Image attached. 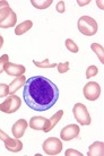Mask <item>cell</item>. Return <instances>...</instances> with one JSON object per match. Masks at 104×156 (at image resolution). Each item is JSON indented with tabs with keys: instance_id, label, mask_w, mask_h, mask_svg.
<instances>
[{
	"instance_id": "ac0fdd59",
	"label": "cell",
	"mask_w": 104,
	"mask_h": 156,
	"mask_svg": "<svg viewBox=\"0 0 104 156\" xmlns=\"http://www.w3.org/2000/svg\"><path fill=\"white\" fill-rule=\"evenodd\" d=\"M33 63H34L36 67H39V68H54V67H57V63H51L48 59L45 60H43V61H36V60H33Z\"/></svg>"
},
{
	"instance_id": "9c48e42d",
	"label": "cell",
	"mask_w": 104,
	"mask_h": 156,
	"mask_svg": "<svg viewBox=\"0 0 104 156\" xmlns=\"http://www.w3.org/2000/svg\"><path fill=\"white\" fill-rule=\"evenodd\" d=\"M4 71H6L7 75H9V76L18 77V76H22L25 73V67L23 65H16V63L8 61L4 67Z\"/></svg>"
},
{
	"instance_id": "3957f363",
	"label": "cell",
	"mask_w": 104,
	"mask_h": 156,
	"mask_svg": "<svg viewBox=\"0 0 104 156\" xmlns=\"http://www.w3.org/2000/svg\"><path fill=\"white\" fill-rule=\"evenodd\" d=\"M77 27L81 34L86 36H93L97 32L96 20L89 16H81L77 22Z\"/></svg>"
},
{
	"instance_id": "2e32d148",
	"label": "cell",
	"mask_w": 104,
	"mask_h": 156,
	"mask_svg": "<svg viewBox=\"0 0 104 156\" xmlns=\"http://www.w3.org/2000/svg\"><path fill=\"white\" fill-rule=\"evenodd\" d=\"M33 27V23L32 20H25L23 23L18 24L15 28V34L16 35H22L24 33H26L27 31H30Z\"/></svg>"
},
{
	"instance_id": "cb8c5ba5",
	"label": "cell",
	"mask_w": 104,
	"mask_h": 156,
	"mask_svg": "<svg viewBox=\"0 0 104 156\" xmlns=\"http://www.w3.org/2000/svg\"><path fill=\"white\" fill-rule=\"evenodd\" d=\"M8 55H4L2 57H0V74L4 71V67L6 62H8Z\"/></svg>"
},
{
	"instance_id": "9a60e30c",
	"label": "cell",
	"mask_w": 104,
	"mask_h": 156,
	"mask_svg": "<svg viewBox=\"0 0 104 156\" xmlns=\"http://www.w3.org/2000/svg\"><path fill=\"white\" fill-rule=\"evenodd\" d=\"M46 120H48V119H45V118H43V117H33L31 120H30L28 126H30L32 129H34V130H43L44 127H45Z\"/></svg>"
},
{
	"instance_id": "f546056e",
	"label": "cell",
	"mask_w": 104,
	"mask_h": 156,
	"mask_svg": "<svg viewBox=\"0 0 104 156\" xmlns=\"http://www.w3.org/2000/svg\"><path fill=\"white\" fill-rule=\"evenodd\" d=\"M96 5L99 6V8L103 9V6H102V5H103V2H102V1H96Z\"/></svg>"
},
{
	"instance_id": "4316f807",
	"label": "cell",
	"mask_w": 104,
	"mask_h": 156,
	"mask_svg": "<svg viewBox=\"0 0 104 156\" xmlns=\"http://www.w3.org/2000/svg\"><path fill=\"white\" fill-rule=\"evenodd\" d=\"M8 137H9V136H8L7 133H5L4 131H2L1 129H0V139H1L2 141H5L8 138Z\"/></svg>"
},
{
	"instance_id": "5bb4252c",
	"label": "cell",
	"mask_w": 104,
	"mask_h": 156,
	"mask_svg": "<svg viewBox=\"0 0 104 156\" xmlns=\"http://www.w3.org/2000/svg\"><path fill=\"white\" fill-rule=\"evenodd\" d=\"M88 156H103L104 155V144L102 141H95L89 146Z\"/></svg>"
},
{
	"instance_id": "83f0119b",
	"label": "cell",
	"mask_w": 104,
	"mask_h": 156,
	"mask_svg": "<svg viewBox=\"0 0 104 156\" xmlns=\"http://www.w3.org/2000/svg\"><path fill=\"white\" fill-rule=\"evenodd\" d=\"M91 1L89 0H87V1H77V4L79 5V6H85V5H88Z\"/></svg>"
},
{
	"instance_id": "6da1fadb",
	"label": "cell",
	"mask_w": 104,
	"mask_h": 156,
	"mask_svg": "<svg viewBox=\"0 0 104 156\" xmlns=\"http://www.w3.org/2000/svg\"><path fill=\"white\" fill-rule=\"evenodd\" d=\"M23 96L30 109L43 112L50 110L58 102L59 90L49 78L44 76H33L26 79Z\"/></svg>"
},
{
	"instance_id": "d6986e66",
	"label": "cell",
	"mask_w": 104,
	"mask_h": 156,
	"mask_svg": "<svg viewBox=\"0 0 104 156\" xmlns=\"http://www.w3.org/2000/svg\"><path fill=\"white\" fill-rule=\"evenodd\" d=\"M31 4L38 9H45V8H48L49 6L52 5V0H48V1H35V0H32Z\"/></svg>"
},
{
	"instance_id": "ba28073f",
	"label": "cell",
	"mask_w": 104,
	"mask_h": 156,
	"mask_svg": "<svg viewBox=\"0 0 104 156\" xmlns=\"http://www.w3.org/2000/svg\"><path fill=\"white\" fill-rule=\"evenodd\" d=\"M79 133H81L79 126L69 125V126H66L65 128L61 129L60 137H61V139L63 141H69V140H71V139L78 138V136H79Z\"/></svg>"
},
{
	"instance_id": "44dd1931",
	"label": "cell",
	"mask_w": 104,
	"mask_h": 156,
	"mask_svg": "<svg viewBox=\"0 0 104 156\" xmlns=\"http://www.w3.org/2000/svg\"><path fill=\"white\" fill-rule=\"evenodd\" d=\"M97 73H99V69H97L96 66H89L87 69H86V78H92L94 76H96Z\"/></svg>"
},
{
	"instance_id": "7402d4cb",
	"label": "cell",
	"mask_w": 104,
	"mask_h": 156,
	"mask_svg": "<svg viewBox=\"0 0 104 156\" xmlns=\"http://www.w3.org/2000/svg\"><path fill=\"white\" fill-rule=\"evenodd\" d=\"M57 67H58V71L60 74H66L67 71L69 70V62H68V61L60 62L57 65Z\"/></svg>"
},
{
	"instance_id": "603a6c76",
	"label": "cell",
	"mask_w": 104,
	"mask_h": 156,
	"mask_svg": "<svg viewBox=\"0 0 104 156\" xmlns=\"http://www.w3.org/2000/svg\"><path fill=\"white\" fill-rule=\"evenodd\" d=\"M9 92H8V85L6 84H0V98H5L8 96Z\"/></svg>"
},
{
	"instance_id": "52a82bcc",
	"label": "cell",
	"mask_w": 104,
	"mask_h": 156,
	"mask_svg": "<svg viewBox=\"0 0 104 156\" xmlns=\"http://www.w3.org/2000/svg\"><path fill=\"white\" fill-rule=\"evenodd\" d=\"M83 93L86 100L88 101H96L101 95V86L96 82H89L84 86Z\"/></svg>"
},
{
	"instance_id": "f1b7e54d",
	"label": "cell",
	"mask_w": 104,
	"mask_h": 156,
	"mask_svg": "<svg viewBox=\"0 0 104 156\" xmlns=\"http://www.w3.org/2000/svg\"><path fill=\"white\" fill-rule=\"evenodd\" d=\"M2 45H4V37L0 35V49L2 48Z\"/></svg>"
},
{
	"instance_id": "ffe728a7",
	"label": "cell",
	"mask_w": 104,
	"mask_h": 156,
	"mask_svg": "<svg viewBox=\"0 0 104 156\" xmlns=\"http://www.w3.org/2000/svg\"><path fill=\"white\" fill-rule=\"evenodd\" d=\"M66 48H67L70 52H73V53H77L78 51H79V49H78V45L74 42L71 39L66 40Z\"/></svg>"
},
{
	"instance_id": "8992f818",
	"label": "cell",
	"mask_w": 104,
	"mask_h": 156,
	"mask_svg": "<svg viewBox=\"0 0 104 156\" xmlns=\"http://www.w3.org/2000/svg\"><path fill=\"white\" fill-rule=\"evenodd\" d=\"M42 147L48 155H58L62 151V141L56 137H50L43 143Z\"/></svg>"
},
{
	"instance_id": "7a4b0ae2",
	"label": "cell",
	"mask_w": 104,
	"mask_h": 156,
	"mask_svg": "<svg viewBox=\"0 0 104 156\" xmlns=\"http://www.w3.org/2000/svg\"><path fill=\"white\" fill-rule=\"evenodd\" d=\"M17 16L7 1H0V27L9 28L15 26Z\"/></svg>"
},
{
	"instance_id": "30bf717a",
	"label": "cell",
	"mask_w": 104,
	"mask_h": 156,
	"mask_svg": "<svg viewBox=\"0 0 104 156\" xmlns=\"http://www.w3.org/2000/svg\"><path fill=\"white\" fill-rule=\"evenodd\" d=\"M27 128V121L25 119H20L14 123L12 128V133L15 138H20L24 136L25 130Z\"/></svg>"
},
{
	"instance_id": "8fae6325",
	"label": "cell",
	"mask_w": 104,
	"mask_h": 156,
	"mask_svg": "<svg viewBox=\"0 0 104 156\" xmlns=\"http://www.w3.org/2000/svg\"><path fill=\"white\" fill-rule=\"evenodd\" d=\"M5 147H6L7 151L17 153L23 149V143L20 140V138H10V137H8L7 139L5 140Z\"/></svg>"
},
{
	"instance_id": "484cf974",
	"label": "cell",
	"mask_w": 104,
	"mask_h": 156,
	"mask_svg": "<svg viewBox=\"0 0 104 156\" xmlns=\"http://www.w3.org/2000/svg\"><path fill=\"white\" fill-rule=\"evenodd\" d=\"M66 156H70V155H78V156H83V154H81V152H77L76 149H71V148H69V149H67L66 151Z\"/></svg>"
},
{
	"instance_id": "e0dca14e",
	"label": "cell",
	"mask_w": 104,
	"mask_h": 156,
	"mask_svg": "<svg viewBox=\"0 0 104 156\" xmlns=\"http://www.w3.org/2000/svg\"><path fill=\"white\" fill-rule=\"evenodd\" d=\"M91 48H92V50L96 53V55L99 57L100 59L101 63H104V52H103V47L100 45L99 43H92L91 44Z\"/></svg>"
},
{
	"instance_id": "4fadbf2b",
	"label": "cell",
	"mask_w": 104,
	"mask_h": 156,
	"mask_svg": "<svg viewBox=\"0 0 104 156\" xmlns=\"http://www.w3.org/2000/svg\"><path fill=\"white\" fill-rule=\"evenodd\" d=\"M26 83V77L25 76H18L16 77L14 80H13L9 85H8V92H9V95H13L17 90H20V87H23Z\"/></svg>"
},
{
	"instance_id": "277c9868",
	"label": "cell",
	"mask_w": 104,
	"mask_h": 156,
	"mask_svg": "<svg viewBox=\"0 0 104 156\" xmlns=\"http://www.w3.org/2000/svg\"><path fill=\"white\" fill-rule=\"evenodd\" d=\"M74 117L79 125L81 126H89L92 122V118L88 113L87 108L83 103H76L73 108Z\"/></svg>"
},
{
	"instance_id": "5b68a950",
	"label": "cell",
	"mask_w": 104,
	"mask_h": 156,
	"mask_svg": "<svg viewBox=\"0 0 104 156\" xmlns=\"http://www.w3.org/2000/svg\"><path fill=\"white\" fill-rule=\"evenodd\" d=\"M22 105V100L17 95H9L1 104H0V111L4 113H14L17 110H20Z\"/></svg>"
},
{
	"instance_id": "d4e9b609",
	"label": "cell",
	"mask_w": 104,
	"mask_h": 156,
	"mask_svg": "<svg viewBox=\"0 0 104 156\" xmlns=\"http://www.w3.org/2000/svg\"><path fill=\"white\" fill-rule=\"evenodd\" d=\"M56 9H57V12H60V14H63L66 10L65 8V2L63 1H59L58 4H57V7H56Z\"/></svg>"
},
{
	"instance_id": "7c38bea8",
	"label": "cell",
	"mask_w": 104,
	"mask_h": 156,
	"mask_svg": "<svg viewBox=\"0 0 104 156\" xmlns=\"http://www.w3.org/2000/svg\"><path fill=\"white\" fill-rule=\"evenodd\" d=\"M62 115H63V111H62V110H59L58 112H56L50 119L46 120L45 127H44V129H43V131H44V133H49L51 129H53L54 126L58 125V122L61 120Z\"/></svg>"
}]
</instances>
